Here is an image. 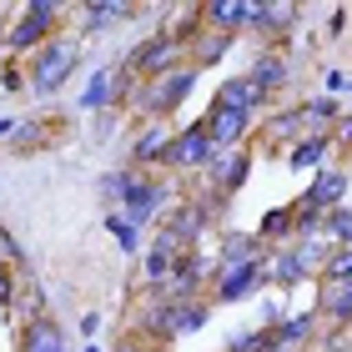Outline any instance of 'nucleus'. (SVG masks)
Listing matches in <instances>:
<instances>
[{
    "mask_svg": "<svg viewBox=\"0 0 352 352\" xmlns=\"http://www.w3.org/2000/svg\"><path fill=\"white\" fill-rule=\"evenodd\" d=\"M257 131H262V146H267V151H282V156H287V151H292L302 136H307L302 106H277V111H267Z\"/></svg>",
    "mask_w": 352,
    "mask_h": 352,
    "instance_id": "14",
    "label": "nucleus"
},
{
    "mask_svg": "<svg viewBox=\"0 0 352 352\" xmlns=\"http://www.w3.org/2000/svg\"><path fill=\"white\" fill-rule=\"evenodd\" d=\"M81 111H96V116H106V111H121V86H116V66H101L86 76V91H81Z\"/></svg>",
    "mask_w": 352,
    "mask_h": 352,
    "instance_id": "21",
    "label": "nucleus"
},
{
    "mask_svg": "<svg viewBox=\"0 0 352 352\" xmlns=\"http://www.w3.org/2000/svg\"><path fill=\"white\" fill-rule=\"evenodd\" d=\"M171 201H182V197H176V182H171L166 171H136L131 186L121 191V206H116V212L131 217L136 227H151V221H162V217L171 212Z\"/></svg>",
    "mask_w": 352,
    "mask_h": 352,
    "instance_id": "4",
    "label": "nucleus"
},
{
    "mask_svg": "<svg viewBox=\"0 0 352 352\" xmlns=\"http://www.w3.org/2000/svg\"><path fill=\"white\" fill-rule=\"evenodd\" d=\"M252 166H257V151H252V146H236V151H217L212 166H206L201 176H206V186H212V191H221V197L232 201V197H242V191H247Z\"/></svg>",
    "mask_w": 352,
    "mask_h": 352,
    "instance_id": "9",
    "label": "nucleus"
},
{
    "mask_svg": "<svg viewBox=\"0 0 352 352\" xmlns=\"http://www.w3.org/2000/svg\"><path fill=\"white\" fill-rule=\"evenodd\" d=\"M297 25H302L297 6H252L247 36H257L262 45H272V51H287V41L297 36Z\"/></svg>",
    "mask_w": 352,
    "mask_h": 352,
    "instance_id": "12",
    "label": "nucleus"
},
{
    "mask_svg": "<svg viewBox=\"0 0 352 352\" xmlns=\"http://www.w3.org/2000/svg\"><path fill=\"white\" fill-rule=\"evenodd\" d=\"M171 126L166 121H141L136 131H131V146H126V162L121 166H131V171H162V156L171 146Z\"/></svg>",
    "mask_w": 352,
    "mask_h": 352,
    "instance_id": "11",
    "label": "nucleus"
},
{
    "mask_svg": "<svg viewBox=\"0 0 352 352\" xmlns=\"http://www.w3.org/2000/svg\"><path fill=\"white\" fill-rule=\"evenodd\" d=\"M45 136H51V126H45L41 116H25L21 126H15V136H10V141H15V151H36Z\"/></svg>",
    "mask_w": 352,
    "mask_h": 352,
    "instance_id": "30",
    "label": "nucleus"
},
{
    "mask_svg": "<svg viewBox=\"0 0 352 352\" xmlns=\"http://www.w3.org/2000/svg\"><path fill=\"white\" fill-rule=\"evenodd\" d=\"M322 96H332V101H338V96H352V81L342 71H322Z\"/></svg>",
    "mask_w": 352,
    "mask_h": 352,
    "instance_id": "36",
    "label": "nucleus"
},
{
    "mask_svg": "<svg viewBox=\"0 0 352 352\" xmlns=\"http://www.w3.org/2000/svg\"><path fill=\"white\" fill-rule=\"evenodd\" d=\"M6 21H10V10H6V6H0V36H6Z\"/></svg>",
    "mask_w": 352,
    "mask_h": 352,
    "instance_id": "41",
    "label": "nucleus"
},
{
    "mask_svg": "<svg viewBox=\"0 0 352 352\" xmlns=\"http://www.w3.org/2000/svg\"><path fill=\"white\" fill-rule=\"evenodd\" d=\"M317 282H322V287H342V282H352V247H332L327 262H322V272H317Z\"/></svg>",
    "mask_w": 352,
    "mask_h": 352,
    "instance_id": "28",
    "label": "nucleus"
},
{
    "mask_svg": "<svg viewBox=\"0 0 352 352\" xmlns=\"http://www.w3.org/2000/svg\"><path fill=\"white\" fill-rule=\"evenodd\" d=\"M81 352H111V347H106V342H86Z\"/></svg>",
    "mask_w": 352,
    "mask_h": 352,
    "instance_id": "40",
    "label": "nucleus"
},
{
    "mask_svg": "<svg viewBox=\"0 0 352 352\" xmlns=\"http://www.w3.org/2000/svg\"><path fill=\"white\" fill-rule=\"evenodd\" d=\"M201 121V131L212 136V146L217 151H236V146H247V136L262 126V116H247V111H227V106H212L206 101V116Z\"/></svg>",
    "mask_w": 352,
    "mask_h": 352,
    "instance_id": "10",
    "label": "nucleus"
},
{
    "mask_svg": "<svg viewBox=\"0 0 352 352\" xmlns=\"http://www.w3.org/2000/svg\"><path fill=\"white\" fill-rule=\"evenodd\" d=\"M272 287V272H267V257L262 262H242V267H221L212 277V307L221 302V307H236V302H257L262 292Z\"/></svg>",
    "mask_w": 352,
    "mask_h": 352,
    "instance_id": "6",
    "label": "nucleus"
},
{
    "mask_svg": "<svg viewBox=\"0 0 352 352\" xmlns=\"http://www.w3.org/2000/svg\"><path fill=\"white\" fill-rule=\"evenodd\" d=\"M257 236L267 247H287V242H297V212H292V201L287 206H272V212L257 217Z\"/></svg>",
    "mask_w": 352,
    "mask_h": 352,
    "instance_id": "23",
    "label": "nucleus"
},
{
    "mask_svg": "<svg viewBox=\"0 0 352 352\" xmlns=\"http://www.w3.org/2000/svg\"><path fill=\"white\" fill-rule=\"evenodd\" d=\"M0 262L15 267L21 277H30V262H25V247H21V236H15L10 227H0Z\"/></svg>",
    "mask_w": 352,
    "mask_h": 352,
    "instance_id": "31",
    "label": "nucleus"
},
{
    "mask_svg": "<svg viewBox=\"0 0 352 352\" xmlns=\"http://www.w3.org/2000/svg\"><path fill=\"white\" fill-rule=\"evenodd\" d=\"M232 45H236V36H227V30H212V25H201L197 36L186 41V66L212 71L217 60H227V56H232Z\"/></svg>",
    "mask_w": 352,
    "mask_h": 352,
    "instance_id": "20",
    "label": "nucleus"
},
{
    "mask_svg": "<svg viewBox=\"0 0 352 352\" xmlns=\"http://www.w3.org/2000/svg\"><path fill=\"white\" fill-rule=\"evenodd\" d=\"M15 287H21L15 267L0 262V322H15Z\"/></svg>",
    "mask_w": 352,
    "mask_h": 352,
    "instance_id": "32",
    "label": "nucleus"
},
{
    "mask_svg": "<svg viewBox=\"0 0 352 352\" xmlns=\"http://www.w3.org/2000/svg\"><path fill=\"white\" fill-rule=\"evenodd\" d=\"M257 312H262L257 327H277L282 317H287V297H282V292H262V297H257Z\"/></svg>",
    "mask_w": 352,
    "mask_h": 352,
    "instance_id": "33",
    "label": "nucleus"
},
{
    "mask_svg": "<svg viewBox=\"0 0 352 352\" xmlns=\"http://www.w3.org/2000/svg\"><path fill=\"white\" fill-rule=\"evenodd\" d=\"M212 106H227V111H247V116H267V96L247 81V76H221L217 91H212Z\"/></svg>",
    "mask_w": 352,
    "mask_h": 352,
    "instance_id": "17",
    "label": "nucleus"
},
{
    "mask_svg": "<svg viewBox=\"0 0 352 352\" xmlns=\"http://www.w3.org/2000/svg\"><path fill=\"white\" fill-rule=\"evenodd\" d=\"M101 327H106V312H96V307H91V312H81V322H76V332H81L86 342L101 338Z\"/></svg>",
    "mask_w": 352,
    "mask_h": 352,
    "instance_id": "35",
    "label": "nucleus"
},
{
    "mask_svg": "<svg viewBox=\"0 0 352 352\" xmlns=\"http://www.w3.org/2000/svg\"><path fill=\"white\" fill-rule=\"evenodd\" d=\"M317 287V317L332 327H352V292L347 287H322V282H312Z\"/></svg>",
    "mask_w": 352,
    "mask_h": 352,
    "instance_id": "24",
    "label": "nucleus"
},
{
    "mask_svg": "<svg viewBox=\"0 0 352 352\" xmlns=\"http://www.w3.org/2000/svg\"><path fill=\"white\" fill-rule=\"evenodd\" d=\"M347 191H352V171L342 162H332V166L307 176V191H302L292 206L297 212H312V217H327V212H338V206H347Z\"/></svg>",
    "mask_w": 352,
    "mask_h": 352,
    "instance_id": "8",
    "label": "nucleus"
},
{
    "mask_svg": "<svg viewBox=\"0 0 352 352\" xmlns=\"http://www.w3.org/2000/svg\"><path fill=\"white\" fill-rule=\"evenodd\" d=\"M302 106V121H307V131H332L342 116V106L332 101V96H307V101H297Z\"/></svg>",
    "mask_w": 352,
    "mask_h": 352,
    "instance_id": "26",
    "label": "nucleus"
},
{
    "mask_svg": "<svg viewBox=\"0 0 352 352\" xmlns=\"http://www.w3.org/2000/svg\"><path fill=\"white\" fill-rule=\"evenodd\" d=\"M71 15V6H60V0H25V6L10 10L6 21V36H0V45H6L10 56H36L45 41H56V25Z\"/></svg>",
    "mask_w": 352,
    "mask_h": 352,
    "instance_id": "1",
    "label": "nucleus"
},
{
    "mask_svg": "<svg viewBox=\"0 0 352 352\" xmlns=\"http://www.w3.org/2000/svg\"><path fill=\"white\" fill-rule=\"evenodd\" d=\"M131 176H136L131 166H111V171H101V176H96V197H101L111 212H116V206H121V191L131 186Z\"/></svg>",
    "mask_w": 352,
    "mask_h": 352,
    "instance_id": "27",
    "label": "nucleus"
},
{
    "mask_svg": "<svg viewBox=\"0 0 352 352\" xmlns=\"http://www.w3.org/2000/svg\"><path fill=\"white\" fill-rule=\"evenodd\" d=\"M347 201H352V191H347Z\"/></svg>",
    "mask_w": 352,
    "mask_h": 352,
    "instance_id": "42",
    "label": "nucleus"
},
{
    "mask_svg": "<svg viewBox=\"0 0 352 352\" xmlns=\"http://www.w3.org/2000/svg\"><path fill=\"white\" fill-rule=\"evenodd\" d=\"M212 156H217V146H212V136L201 131V121H186V126H176L171 146L162 156V171L166 176H191V171L212 166Z\"/></svg>",
    "mask_w": 352,
    "mask_h": 352,
    "instance_id": "7",
    "label": "nucleus"
},
{
    "mask_svg": "<svg viewBox=\"0 0 352 352\" xmlns=\"http://www.w3.org/2000/svg\"><path fill=\"white\" fill-rule=\"evenodd\" d=\"M121 66L136 76V81H151V76H166L176 66H186V41H176L171 30H151V36H136V45L121 56Z\"/></svg>",
    "mask_w": 352,
    "mask_h": 352,
    "instance_id": "5",
    "label": "nucleus"
},
{
    "mask_svg": "<svg viewBox=\"0 0 352 352\" xmlns=\"http://www.w3.org/2000/svg\"><path fill=\"white\" fill-rule=\"evenodd\" d=\"M15 126H21V116H0V141L15 136Z\"/></svg>",
    "mask_w": 352,
    "mask_h": 352,
    "instance_id": "39",
    "label": "nucleus"
},
{
    "mask_svg": "<svg viewBox=\"0 0 352 352\" xmlns=\"http://www.w3.org/2000/svg\"><path fill=\"white\" fill-rule=\"evenodd\" d=\"M0 91H15V96L25 91V66L21 60H6V66H0Z\"/></svg>",
    "mask_w": 352,
    "mask_h": 352,
    "instance_id": "34",
    "label": "nucleus"
},
{
    "mask_svg": "<svg viewBox=\"0 0 352 352\" xmlns=\"http://www.w3.org/2000/svg\"><path fill=\"white\" fill-rule=\"evenodd\" d=\"M106 232L116 236V247L126 252V257H141V252H146V227H136L131 217H121V212H106Z\"/></svg>",
    "mask_w": 352,
    "mask_h": 352,
    "instance_id": "25",
    "label": "nucleus"
},
{
    "mask_svg": "<svg viewBox=\"0 0 352 352\" xmlns=\"http://www.w3.org/2000/svg\"><path fill=\"white\" fill-rule=\"evenodd\" d=\"M201 21L212 30H227V36L242 41L247 25H252V6H242V0H212V6H201Z\"/></svg>",
    "mask_w": 352,
    "mask_h": 352,
    "instance_id": "22",
    "label": "nucleus"
},
{
    "mask_svg": "<svg viewBox=\"0 0 352 352\" xmlns=\"http://www.w3.org/2000/svg\"><path fill=\"white\" fill-rule=\"evenodd\" d=\"M197 81H201L197 66H176V71H166V76L136 81V96H131V106H126V111H141L136 126H141V121H166V126H171V116L191 101Z\"/></svg>",
    "mask_w": 352,
    "mask_h": 352,
    "instance_id": "2",
    "label": "nucleus"
},
{
    "mask_svg": "<svg viewBox=\"0 0 352 352\" xmlns=\"http://www.w3.org/2000/svg\"><path fill=\"white\" fill-rule=\"evenodd\" d=\"M267 252H272V247L262 242L257 232H236V227H227V232L217 236V247H212V262H217V272H221V267H242V262H262Z\"/></svg>",
    "mask_w": 352,
    "mask_h": 352,
    "instance_id": "15",
    "label": "nucleus"
},
{
    "mask_svg": "<svg viewBox=\"0 0 352 352\" xmlns=\"http://www.w3.org/2000/svg\"><path fill=\"white\" fill-rule=\"evenodd\" d=\"M322 242L327 247H352V201L322 217Z\"/></svg>",
    "mask_w": 352,
    "mask_h": 352,
    "instance_id": "29",
    "label": "nucleus"
},
{
    "mask_svg": "<svg viewBox=\"0 0 352 352\" xmlns=\"http://www.w3.org/2000/svg\"><path fill=\"white\" fill-rule=\"evenodd\" d=\"M15 352H76V347L66 342V327L45 312V317H36V322H25L15 332Z\"/></svg>",
    "mask_w": 352,
    "mask_h": 352,
    "instance_id": "19",
    "label": "nucleus"
},
{
    "mask_svg": "<svg viewBox=\"0 0 352 352\" xmlns=\"http://www.w3.org/2000/svg\"><path fill=\"white\" fill-rule=\"evenodd\" d=\"M332 156H338V141H332V131H307L292 151H287V166L302 171V176H312V171L332 166Z\"/></svg>",
    "mask_w": 352,
    "mask_h": 352,
    "instance_id": "18",
    "label": "nucleus"
},
{
    "mask_svg": "<svg viewBox=\"0 0 352 352\" xmlns=\"http://www.w3.org/2000/svg\"><path fill=\"white\" fill-rule=\"evenodd\" d=\"M342 30H347V10H332V15H327V36L342 41Z\"/></svg>",
    "mask_w": 352,
    "mask_h": 352,
    "instance_id": "38",
    "label": "nucleus"
},
{
    "mask_svg": "<svg viewBox=\"0 0 352 352\" xmlns=\"http://www.w3.org/2000/svg\"><path fill=\"white\" fill-rule=\"evenodd\" d=\"M76 71H81V41L56 36L25 60V91L41 96V101H51V96H60V86H66Z\"/></svg>",
    "mask_w": 352,
    "mask_h": 352,
    "instance_id": "3",
    "label": "nucleus"
},
{
    "mask_svg": "<svg viewBox=\"0 0 352 352\" xmlns=\"http://www.w3.org/2000/svg\"><path fill=\"white\" fill-rule=\"evenodd\" d=\"M252 86H257L267 101L272 96H282L287 86H292V76H297V66H292V56L287 51H272V45H257V56H252V66L242 71Z\"/></svg>",
    "mask_w": 352,
    "mask_h": 352,
    "instance_id": "13",
    "label": "nucleus"
},
{
    "mask_svg": "<svg viewBox=\"0 0 352 352\" xmlns=\"http://www.w3.org/2000/svg\"><path fill=\"white\" fill-rule=\"evenodd\" d=\"M71 15H81V36L76 41H96L106 25H121V21H136L146 15V6H121V0H96V6H71Z\"/></svg>",
    "mask_w": 352,
    "mask_h": 352,
    "instance_id": "16",
    "label": "nucleus"
},
{
    "mask_svg": "<svg viewBox=\"0 0 352 352\" xmlns=\"http://www.w3.org/2000/svg\"><path fill=\"white\" fill-rule=\"evenodd\" d=\"M111 352H151V342H146V338H136V332H126V338L111 347Z\"/></svg>",
    "mask_w": 352,
    "mask_h": 352,
    "instance_id": "37",
    "label": "nucleus"
}]
</instances>
